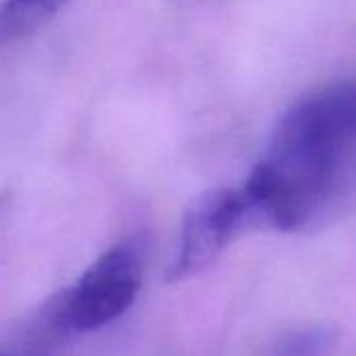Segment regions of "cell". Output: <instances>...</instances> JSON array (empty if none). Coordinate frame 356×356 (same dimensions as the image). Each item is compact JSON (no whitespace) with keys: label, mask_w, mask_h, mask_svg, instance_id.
<instances>
[{"label":"cell","mask_w":356,"mask_h":356,"mask_svg":"<svg viewBox=\"0 0 356 356\" xmlns=\"http://www.w3.org/2000/svg\"><path fill=\"white\" fill-rule=\"evenodd\" d=\"M333 346V333L325 329L300 331L285 337L270 356H327Z\"/></svg>","instance_id":"obj_5"},{"label":"cell","mask_w":356,"mask_h":356,"mask_svg":"<svg viewBox=\"0 0 356 356\" xmlns=\"http://www.w3.org/2000/svg\"><path fill=\"white\" fill-rule=\"evenodd\" d=\"M67 0H5L0 5V42H13L44 26Z\"/></svg>","instance_id":"obj_4"},{"label":"cell","mask_w":356,"mask_h":356,"mask_svg":"<svg viewBox=\"0 0 356 356\" xmlns=\"http://www.w3.org/2000/svg\"><path fill=\"white\" fill-rule=\"evenodd\" d=\"M356 143V82L296 103L243 185L250 227L283 233L318 222L339 197Z\"/></svg>","instance_id":"obj_1"},{"label":"cell","mask_w":356,"mask_h":356,"mask_svg":"<svg viewBox=\"0 0 356 356\" xmlns=\"http://www.w3.org/2000/svg\"><path fill=\"white\" fill-rule=\"evenodd\" d=\"M143 283V252L126 241L101 254L80 279L47 306L57 331L88 333L120 318L136 300Z\"/></svg>","instance_id":"obj_2"},{"label":"cell","mask_w":356,"mask_h":356,"mask_svg":"<svg viewBox=\"0 0 356 356\" xmlns=\"http://www.w3.org/2000/svg\"><path fill=\"white\" fill-rule=\"evenodd\" d=\"M0 356H13V354H9V352H5V350H0Z\"/></svg>","instance_id":"obj_6"},{"label":"cell","mask_w":356,"mask_h":356,"mask_svg":"<svg viewBox=\"0 0 356 356\" xmlns=\"http://www.w3.org/2000/svg\"><path fill=\"white\" fill-rule=\"evenodd\" d=\"M248 227L250 210L241 189H210L202 193L185 214L168 281H183L212 266L231 239Z\"/></svg>","instance_id":"obj_3"}]
</instances>
